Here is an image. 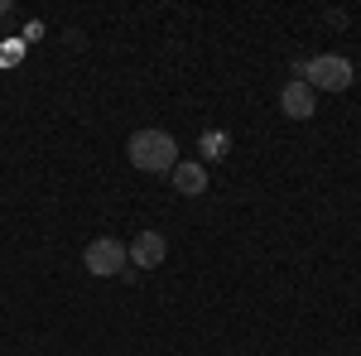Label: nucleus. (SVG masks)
<instances>
[{
    "label": "nucleus",
    "instance_id": "obj_8",
    "mask_svg": "<svg viewBox=\"0 0 361 356\" xmlns=\"http://www.w3.org/2000/svg\"><path fill=\"white\" fill-rule=\"evenodd\" d=\"M0 15H10V0H0Z\"/></svg>",
    "mask_w": 361,
    "mask_h": 356
},
{
    "label": "nucleus",
    "instance_id": "obj_7",
    "mask_svg": "<svg viewBox=\"0 0 361 356\" xmlns=\"http://www.w3.org/2000/svg\"><path fill=\"white\" fill-rule=\"evenodd\" d=\"M222 145H226V140L217 135V130H207V135H202V149H207V154H217V149H222Z\"/></svg>",
    "mask_w": 361,
    "mask_h": 356
},
{
    "label": "nucleus",
    "instance_id": "obj_6",
    "mask_svg": "<svg viewBox=\"0 0 361 356\" xmlns=\"http://www.w3.org/2000/svg\"><path fill=\"white\" fill-rule=\"evenodd\" d=\"M169 178H173V192H183V197H202L207 192V168L193 164V159H178Z\"/></svg>",
    "mask_w": 361,
    "mask_h": 356
},
{
    "label": "nucleus",
    "instance_id": "obj_2",
    "mask_svg": "<svg viewBox=\"0 0 361 356\" xmlns=\"http://www.w3.org/2000/svg\"><path fill=\"white\" fill-rule=\"evenodd\" d=\"M294 73H299L313 92H347L352 78H357V73H352V63H347L342 54H318V58H308V63H299Z\"/></svg>",
    "mask_w": 361,
    "mask_h": 356
},
{
    "label": "nucleus",
    "instance_id": "obj_1",
    "mask_svg": "<svg viewBox=\"0 0 361 356\" xmlns=\"http://www.w3.org/2000/svg\"><path fill=\"white\" fill-rule=\"evenodd\" d=\"M126 154H130V164L140 173H173V164H178V140L169 135V130L145 125V130H135V135L126 140Z\"/></svg>",
    "mask_w": 361,
    "mask_h": 356
},
{
    "label": "nucleus",
    "instance_id": "obj_4",
    "mask_svg": "<svg viewBox=\"0 0 361 356\" xmlns=\"http://www.w3.org/2000/svg\"><path fill=\"white\" fill-rule=\"evenodd\" d=\"M126 255L135 260V270H154V265H164V255H169L164 231H140L135 241L126 246Z\"/></svg>",
    "mask_w": 361,
    "mask_h": 356
},
{
    "label": "nucleus",
    "instance_id": "obj_5",
    "mask_svg": "<svg viewBox=\"0 0 361 356\" xmlns=\"http://www.w3.org/2000/svg\"><path fill=\"white\" fill-rule=\"evenodd\" d=\"M313 97H318V92H313L304 78H289V82L279 87V111H284L289 121H308V116H313Z\"/></svg>",
    "mask_w": 361,
    "mask_h": 356
},
{
    "label": "nucleus",
    "instance_id": "obj_3",
    "mask_svg": "<svg viewBox=\"0 0 361 356\" xmlns=\"http://www.w3.org/2000/svg\"><path fill=\"white\" fill-rule=\"evenodd\" d=\"M130 255H126V246L116 241V236H97V241H87L82 250V270L97 274V279H111V274H121V265H126Z\"/></svg>",
    "mask_w": 361,
    "mask_h": 356
}]
</instances>
